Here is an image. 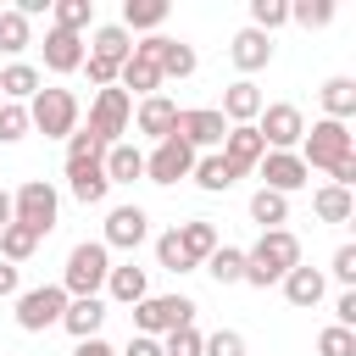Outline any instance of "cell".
I'll list each match as a JSON object with an SVG mask.
<instances>
[{
    "instance_id": "obj_1",
    "label": "cell",
    "mask_w": 356,
    "mask_h": 356,
    "mask_svg": "<svg viewBox=\"0 0 356 356\" xmlns=\"http://www.w3.org/2000/svg\"><path fill=\"white\" fill-rule=\"evenodd\" d=\"M289 267H300V239H295L289 228H267V234L245 250V284H250V289L284 284Z\"/></svg>"
},
{
    "instance_id": "obj_2",
    "label": "cell",
    "mask_w": 356,
    "mask_h": 356,
    "mask_svg": "<svg viewBox=\"0 0 356 356\" xmlns=\"http://www.w3.org/2000/svg\"><path fill=\"white\" fill-rule=\"evenodd\" d=\"M295 156L306 161V172H328V167H339V161H350L356 156V134H350V122H312L306 134H300V145H295Z\"/></svg>"
},
{
    "instance_id": "obj_3",
    "label": "cell",
    "mask_w": 356,
    "mask_h": 356,
    "mask_svg": "<svg viewBox=\"0 0 356 356\" xmlns=\"http://www.w3.org/2000/svg\"><path fill=\"white\" fill-rule=\"evenodd\" d=\"M106 273H111V250H106L100 239L72 245V250H67V267H61V289H67V300H89V295H100V289H106Z\"/></svg>"
},
{
    "instance_id": "obj_4",
    "label": "cell",
    "mask_w": 356,
    "mask_h": 356,
    "mask_svg": "<svg viewBox=\"0 0 356 356\" xmlns=\"http://www.w3.org/2000/svg\"><path fill=\"white\" fill-rule=\"evenodd\" d=\"M28 128H39L44 139H72L78 134V95L72 89H39L28 100Z\"/></svg>"
},
{
    "instance_id": "obj_5",
    "label": "cell",
    "mask_w": 356,
    "mask_h": 356,
    "mask_svg": "<svg viewBox=\"0 0 356 356\" xmlns=\"http://www.w3.org/2000/svg\"><path fill=\"white\" fill-rule=\"evenodd\" d=\"M56 217H61V195L44 184V178H28L17 195H11V222H22L28 234H50L56 228Z\"/></svg>"
},
{
    "instance_id": "obj_6",
    "label": "cell",
    "mask_w": 356,
    "mask_h": 356,
    "mask_svg": "<svg viewBox=\"0 0 356 356\" xmlns=\"http://www.w3.org/2000/svg\"><path fill=\"white\" fill-rule=\"evenodd\" d=\"M195 312H200V306H195L189 295H145V300L134 306V328L150 334V339H161V334H172V328H189Z\"/></svg>"
},
{
    "instance_id": "obj_7",
    "label": "cell",
    "mask_w": 356,
    "mask_h": 356,
    "mask_svg": "<svg viewBox=\"0 0 356 356\" xmlns=\"http://www.w3.org/2000/svg\"><path fill=\"white\" fill-rule=\"evenodd\" d=\"M128 122H134V95H122L117 83H111V89H100V95H95V106H89V134L111 150V145L128 134Z\"/></svg>"
},
{
    "instance_id": "obj_8",
    "label": "cell",
    "mask_w": 356,
    "mask_h": 356,
    "mask_svg": "<svg viewBox=\"0 0 356 356\" xmlns=\"http://www.w3.org/2000/svg\"><path fill=\"white\" fill-rule=\"evenodd\" d=\"M61 312H67V289H61V284H39V289H22V295H17V328H22V334L56 328Z\"/></svg>"
},
{
    "instance_id": "obj_9",
    "label": "cell",
    "mask_w": 356,
    "mask_h": 356,
    "mask_svg": "<svg viewBox=\"0 0 356 356\" xmlns=\"http://www.w3.org/2000/svg\"><path fill=\"white\" fill-rule=\"evenodd\" d=\"M195 156H206V150H217L222 145V134H228V122H222V111L217 106H189V111H178V128H172Z\"/></svg>"
},
{
    "instance_id": "obj_10",
    "label": "cell",
    "mask_w": 356,
    "mask_h": 356,
    "mask_svg": "<svg viewBox=\"0 0 356 356\" xmlns=\"http://www.w3.org/2000/svg\"><path fill=\"white\" fill-rule=\"evenodd\" d=\"M256 134H261V145H267V150H295V145H300V134H306V117H300V106L278 100V106H261Z\"/></svg>"
},
{
    "instance_id": "obj_11",
    "label": "cell",
    "mask_w": 356,
    "mask_h": 356,
    "mask_svg": "<svg viewBox=\"0 0 356 356\" xmlns=\"http://www.w3.org/2000/svg\"><path fill=\"white\" fill-rule=\"evenodd\" d=\"M256 178H261V189H273V195H284V200L312 184V172H306V161H300L295 150H267V156L256 161Z\"/></svg>"
},
{
    "instance_id": "obj_12",
    "label": "cell",
    "mask_w": 356,
    "mask_h": 356,
    "mask_svg": "<svg viewBox=\"0 0 356 356\" xmlns=\"http://www.w3.org/2000/svg\"><path fill=\"white\" fill-rule=\"evenodd\" d=\"M156 39L161 33H150V39H134V56L122 61V95L134 89V95H161V67H156Z\"/></svg>"
},
{
    "instance_id": "obj_13",
    "label": "cell",
    "mask_w": 356,
    "mask_h": 356,
    "mask_svg": "<svg viewBox=\"0 0 356 356\" xmlns=\"http://www.w3.org/2000/svg\"><path fill=\"white\" fill-rule=\"evenodd\" d=\"M195 172V150L178 139V134H167L150 156H145V178L150 184H178V178H189Z\"/></svg>"
},
{
    "instance_id": "obj_14",
    "label": "cell",
    "mask_w": 356,
    "mask_h": 356,
    "mask_svg": "<svg viewBox=\"0 0 356 356\" xmlns=\"http://www.w3.org/2000/svg\"><path fill=\"white\" fill-rule=\"evenodd\" d=\"M217 156L228 161V172H234V178H245V172H256V161L267 156V145H261V134H256V122H245V128H228V134H222V145H217Z\"/></svg>"
},
{
    "instance_id": "obj_15",
    "label": "cell",
    "mask_w": 356,
    "mask_h": 356,
    "mask_svg": "<svg viewBox=\"0 0 356 356\" xmlns=\"http://www.w3.org/2000/svg\"><path fill=\"white\" fill-rule=\"evenodd\" d=\"M145 234H150V217H145V206H111L106 211V250H139L145 245Z\"/></svg>"
},
{
    "instance_id": "obj_16",
    "label": "cell",
    "mask_w": 356,
    "mask_h": 356,
    "mask_svg": "<svg viewBox=\"0 0 356 356\" xmlns=\"http://www.w3.org/2000/svg\"><path fill=\"white\" fill-rule=\"evenodd\" d=\"M261 106H267V100H261V89H256L250 78H239V83H228V89H222V106H217V111H222V122H228V128H245V122H256V117H261Z\"/></svg>"
},
{
    "instance_id": "obj_17",
    "label": "cell",
    "mask_w": 356,
    "mask_h": 356,
    "mask_svg": "<svg viewBox=\"0 0 356 356\" xmlns=\"http://www.w3.org/2000/svg\"><path fill=\"white\" fill-rule=\"evenodd\" d=\"M134 122H139V134L145 139H167L172 128H178V100H167V95H145L139 100V111H134Z\"/></svg>"
},
{
    "instance_id": "obj_18",
    "label": "cell",
    "mask_w": 356,
    "mask_h": 356,
    "mask_svg": "<svg viewBox=\"0 0 356 356\" xmlns=\"http://www.w3.org/2000/svg\"><path fill=\"white\" fill-rule=\"evenodd\" d=\"M323 295H328V278H323V267H306V261H300V267H289V273H284V300H289V306L312 312Z\"/></svg>"
},
{
    "instance_id": "obj_19",
    "label": "cell",
    "mask_w": 356,
    "mask_h": 356,
    "mask_svg": "<svg viewBox=\"0 0 356 356\" xmlns=\"http://www.w3.org/2000/svg\"><path fill=\"white\" fill-rule=\"evenodd\" d=\"M83 56H95V61H106V67L122 72V61L134 56V39H128L117 22H100V28H89V50H83Z\"/></svg>"
},
{
    "instance_id": "obj_20",
    "label": "cell",
    "mask_w": 356,
    "mask_h": 356,
    "mask_svg": "<svg viewBox=\"0 0 356 356\" xmlns=\"http://www.w3.org/2000/svg\"><path fill=\"white\" fill-rule=\"evenodd\" d=\"M67 189H72V200H83V206H100V200L111 195L100 161H67Z\"/></svg>"
},
{
    "instance_id": "obj_21",
    "label": "cell",
    "mask_w": 356,
    "mask_h": 356,
    "mask_svg": "<svg viewBox=\"0 0 356 356\" xmlns=\"http://www.w3.org/2000/svg\"><path fill=\"white\" fill-rule=\"evenodd\" d=\"M39 50H44V67H50V72H61V78L83 67V39H78V33H61V28H50Z\"/></svg>"
},
{
    "instance_id": "obj_22",
    "label": "cell",
    "mask_w": 356,
    "mask_h": 356,
    "mask_svg": "<svg viewBox=\"0 0 356 356\" xmlns=\"http://www.w3.org/2000/svg\"><path fill=\"white\" fill-rule=\"evenodd\" d=\"M100 323H106V300H100V295L67 300V312H61V328H67L72 339H100Z\"/></svg>"
},
{
    "instance_id": "obj_23",
    "label": "cell",
    "mask_w": 356,
    "mask_h": 356,
    "mask_svg": "<svg viewBox=\"0 0 356 356\" xmlns=\"http://www.w3.org/2000/svg\"><path fill=\"white\" fill-rule=\"evenodd\" d=\"M228 56H234V67H239V72H261V67L273 61V39H267V33H256V28H239V33H234V44H228Z\"/></svg>"
},
{
    "instance_id": "obj_24",
    "label": "cell",
    "mask_w": 356,
    "mask_h": 356,
    "mask_svg": "<svg viewBox=\"0 0 356 356\" xmlns=\"http://www.w3.org/2000/svg\"><path fill=\"white\" fill-rule=\"evenodd\" d=\"M156 67H161V83H167V78H195L200 61H195V44L161 33V39H156Z\"/></svg>"
},
{
    "instance_id": "obj_25",
    "label": "cell",
    "mask_w": 356,
    "mask_h": 356,
    "mask_svg": "<svg viewBox=\"0 0 356 356\" xmlns=\"http://www.w3.org/2000/svg\"><path fill=\"white\" fill-rule=\"evenodd\" d=\"M100 167H106V184H134V178H145V156H139V145H128V139H117V145L100 156Z\"/></svg>"
},
{
    "instance_id": "obj_26",
    "label": "cell",
    "mask_w": 356,
    "mask_h": 356,
    "mask_svg": "<svg viewBox=\"0 0 356 356\" xmlns=\"http://www.w3.org/2000/svg\"><path fill=\"white\" fill-rule=\"evenodd\" d=\"M167 22V0H122V33L134 39V33H156Z\"/></svg>"
},
{
    "instance_id": "obj_27",
    "label": "cell",
    "mask_w": 356,
    "mask_h": 356,
    "mask_svg": "<svg viewBox=\"0 0 356 356\" xmlns=\"http://www.w3.org/2000/svg\"><path fill=\"white\" fill-rule=\"evenodd\" d=\"M39 89H44V78H39V67H28V61H11V67L0 72V100H11V106L33 100Z\"/></svg>"
},
{
    "instance_id": "obj_28",
    "label": "cell",
    "mask_w": 356,
    "mask_h": 356,
    "mask_svg": "<svg viewBox=\"0 0 356 356\" xmlns=\"http://www.w3.org/2000/svg\"><path fill=\"white\" fill-rule=\"evenodd\" d=\"M178 239H184V250H189V261L200 267L217 245H222V234H217V222H206V217H189V222H178Z\"/></svg>"
},
{
    "instance_id": "obj_29",
    "label": "cell",
    "mask_w": 356,
    "mask_h": 356,
    "mask_svg": "<svg viewBox=\"0 0 356 356\" xmlns=\"http://www.w3.org/2000/svg\"><path fill=\"white\" fill-rule=\"evenodd\" d=\"M50 17H56L50 28H61V33H78V39H83V33L95 28V0H50Z\"/></svg>"
},
{
    "instance_id": "obj_30",
    "label": "cell",
    "mask_w": 356,
    "mask_h": 356,
    "mask_svg": "<svg viewBox=\"0 0 356 356\" xmlns=\"http://www.w3.org/2000/svg\"><path fill=\"white\" fill-rule=\"evenodd\" d=\"M323 117L328 122H350L356 117V78H328L323 83Z\"/></svg>"
},
{
    "instance_id": "obj_31",
    "label": "cell",
    "mask_w": 356,
    "mask_h": 356,
    "mask_svg": "<svg viewBox=\"0 0 356 356\" xmlns=\"http://www.w3.org/2000/svg\"><path fill=\"white\" fill-rule=\"evenodd\" d=\"M106 295L122 300V306H139V300L150 295V289H145V267H134V261H128V267H111V273H106Z\"/></svg>"
},
{
    "instance_id": "obj_32",
    "label": "cell",
    "mask_w": 356,
    "mask_h": 356,
    "mask_svg": "<svg viewBox=\"0 0 356 356\" xmlns=\"http://www.w3.org/2000/svg\"><path fill=\"white\" fill-rule=\"evenodd\" d=\"M189 178H195V184H200L206 195H222V189H234V184H239V178L228 172V161H222L217 150H206V156H195V172H189Z\"/></svg>"
},
{
    "instance_id": "obj_33",
    "label": "cell",
    "mask_w": 356,
    "mask_h": 356,
    "mask_svg": "<svg viewBox=\"0 0 356 356\" xmlns=\"http://www.w3.org/2000/svg\"><path fill=\"white\" fill-rule=\"evenodd\" d=\"M312 211H317L323 222H350V211H356V195H350V189H334V184H323V189L312 195Z\"/></svg>"
},
{
    "instance_id": "obj_34",
    "label": "cell",
    "mask_w": 356,
    "mask_h": 356,
    "mask_svg": "<svg viewBox=\"0 0 356 356\" xmlns=\"http://www.w3.org/2000/svg\"><path fill=\"white\" fill-rule=\"evenodd\" d=\"M200 267H206L217 284H245V250H239V245H217Z\"/></svg>"
},
{
    "instance_id": "obj_35",
    "label": "cell",
    "mask_w": 356,
    "mask_h": 356,
    "mask_svg": "<svg viewBox=\"0 0 356 356\" xmlns=\"http://www.w3.org/2000/svg\"><path fill=\"white\" fill-rule=\"evenodd\" d=\"M250 222H261V234H267V228H284V222H289V200L273 195V189H256V195H250Z\"/></svg>"
},
{
    "instance_id": "obj_36",
    "label": "cell",
    "mask_w": 356,
    "mask_h": 356,
    "mask_svg": "<svg viewBox=\"0 0 356 356\" xmlns=\"http://www.w3.org/2000/svg\"><path fill=\"white\" fill-rule=\"evenodd\" d=\"M33 250H39V234H28L22 222L0 228V261H11V267H17V261H28Z\"/></svg>"
},
{
    "instance_id": "obj_37",
    "label": "cell",
    "mask_w": 356,
    "mask_h": 356,
    "mask_svg": "<svg viewBox=\"0 0 356 356\" xmlns=\"http://www.w3.org/2000/svg\"><path fill=\"white\" fill-rule=\"evenodd\" d=\"M28 44H33V22L17 17V11H0V50L6 56H22Z\"/></svg>"
},
{
    "instance_id": "obj_38",
    "label": "cell",
    "mask_w": 356,
    "mask_h": 356,
    "mask_svg": "<svg viewBox=\"0 0 356 356\" xmlns=\"http://www.w3.org/2000/svg\"><path fill=\"white\" fill-rule=\"evenodd\" d=\"M289 22V0H250V28L273 39V28Z\"/></svg>"
},
{
    "instance_id": "obj_39",
    "label": "cell",
    "mask_w": 356,
    "mask_h": 356,
    "mask_svg": "<svg viewBox=\"0 0 356 356\" xmlns=\"http://www.w3.org/2000/svg\"><path fill=\"white\" fill-rule=\"evenodd\" d=\"M156 261H161L167 273H195V261H189V250H184V239H178V228H167V234L156 239Z\"/></svg>"
},
{
    "instance_id": "obj_40",
    "label": "cell",
    "mask_w": 356,
    "mask_h": 356,
    "mask_svg": "<svg viewBox=\"0 0 356 356\" xmlns=\"http://www.w3.org/2000/svg\"><path fill=\"white\" fill-rule=\"evenodd\" d=\"M289 22H300V28H328V22H334V0H289Z\"/></svg>"
},
{
    "instance_id": "obj_41",
    "label": "cell",
    "mask_w": 356,
    "mask_h": 356,
    "mask_svg": "<svg viewBox=\"0 0 356 356\" xmlns=\"http://www.w3.org/2000/svg\"><path fill=\"white\" fill-rule=\"evenodd\" d=\"M317 356H356V328L328 323V328L317 334Z\"/></svg>"
},
{
    "instance_id": "obj_42",
    "label": "cell",
    "mask_w": 356,
    "mask_h": 356,
    "mask_svg": "<svg viewBox=\"0 0 356 356\" xmlns=\"http://www.w3.org/2000/svg\"><path fill=\"white\" fill-rule=\"evenodd\" d=\"M200 328L189 323V328H172V334H161V356H200Z\"/></svg>"
},
{
    "instance_id": "obj_43",
    "label": "cell",
    "mask_w": 356,
    "mask_h": 356,
    "mask_svg": "<svg viewBox=\"0 0 356 356\" xmlns=\"http://www.w3.org/2000/svg\"><path fill=\"white\" fill-rule=\"evenodd\" d=\"M28 134V106H11V100H0V145H17Z\"/></svg>"
},
{
    "instance_id": "obj_44",
    "label": "cell",
    "mask_w": 356,
    "mask_h": 356,
    "mask_svg": "<svg viewBox=\"0 0 356 356\" xmlns=\"http://www.w3.org/2000/svg\"><path fill=\"white\" fill-rule=\"evenodd\" d=\"M200 356H245V334L217 328V334H206V339H200Z\"/></svg>"
},
{
    "instance_id": "obj_45",
    "label": "cell",
    "mask_w": 356,
    "mask_h": 356,
    "mask_svg": "<svg viewBox=\"0 0 356 356\" xmlns=\"http://www.w3.org/2000/svg\"><path fill=\"white\" fill-rule=\"evenodd\" d=\"M100 156H106V145H100L89 128H78V134L67 139V161H100Z\"/></svg>"
},
{
    "instance_id": "obj_46",
    "label": "cell",
    "mask_w": 356,
    "mask_h": 356,
    "mask_svg": "<svg viewBox=\"0 0 356 356\" xmlns=\"http://www.w3.org/2000/svg\"><path fill=\"white\" fill-rule=\"evenodd\" d=\"M328 273H334L345 289H356V245H339V250H334V261H328Z\"/></svg>"
},
{
    "instance_id": "obj_47",
    "label": "cell",
    "mask_w": 356,
    "mask_h": 356,
    "mask_svg": "<svg viewBox=\"0 0 356 356\" xmlns=\"http://www.w3.org/2000/svg\"><path fill=\"white\" fill-rule=\"evenodd\" d=\"M334 323H339V328H356V289H339V300H334Z\"/></svg>"
},
{
    "instance_id": "obj_48",
    "label": "cell",
    "mask_w": 356,
    "mask_h": 356,
    "mask_svg": "<svg viewBox=\"0 0 356 356\" xmlns=\"http://www.w3.org/2000/svg\"><path fill=\"white\" fill-rule=\"evenodd\" d=\"M117 356H161V339H150V334H134V339H128V350H117Z\"/></svg>"
},
{
    "instance_id": "obj_49",
    "label": "cell",
    "mask_w": 356,
    "mask_h": 356,
    "mask_svg": "<svg viewBox=\"0 0 356 356\" xmlns=\"http://www.w3.org/2000/svg\"><path fill=\"white\" fill-rule=\"evenodd\" d=\"M6 295H22V273L11 267V261H0V300Z\"/></svg>"
},
{
    "instance_id": "obj_50",
    "label": "cell",
    "mask_w": 356,
    "mask_h": 356,
    "mask_svg": "<svg viewBox=\"0 0 356 356\" xmlns=\"http://www.w3.org/2000/svg\"><path fill=\"white\" fill-rule=\"evenodd\" d=\"M72 356H117V350H111L106 339H78V350H72Z\"/></svg>"
},
{
    "instance_id": "obj_51",
    "label": "cell",
    "mask_w": 356,
    "mask_h": 356,
    "mask_svg": "<svg viewBox=\"0 0 356 356\" xmlns=\"http://www.w3.org/2000/svg\"><path fill=\"white\" fill-rule=\"evenodd\" d=\"M0 228H11V195L0 189Z\"/></svg>"
}]
</instances>
